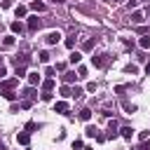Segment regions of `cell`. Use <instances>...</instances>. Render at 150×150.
<instances>
[{
  "label": "cell",
  "instance_id": "obj_1",
  "mask_svg": "<svg viewBox=\"0 0 150 150\" xmlns=\"http://www.w3.org/2000/svg\"><path fill=\"white\" fill-rule=\"evenodd\" d=\"M19 84V77H9V80H2L0 82V94H5V91H14V87Z\"/></svg>",
  "mask_w": 150,
  "mask_h": 150
},
{
  "label": "cell",
  "instance_id": "obj_2",
  "mask_svg": "<svg viewBox=\"0 0 150 150\" xmlns=\"http://www.w3.org/2000/svg\"><path fill=\"white\" fill-rule=\"evenodd\" d=\"M59 40H61V33H59V30H52V33H47V38H45L47 45H56Z\"/></svg>",
  "mask_w": 150,
  "mask_h": 150
},
{
  "label": "cell",
  "instance_id": "obj_3",
  "mask_svg": "<svg viewBox=\"0 0 150 150\" xmlns=\"http://www.w3.org/2000/svg\"><path fill=\"white\" fill-rule=\"evenodd\" d=\"M16 143H19V145H28V143H30V134H28V131H19V134H16Z\"/></svg>",
  "mask_w": 150,
  "mask_h": 150
},
{
  "label": "cell",
  "instance_id": "obj_4",
  "mask_svg": "<svg viewBox=\"0 0 150 150\" xmlns=\"http://www.w3.org/2000/svg\"><path fill=\"white\" fill-rule=\"evenodd\" d=\"M40 82H42L40 73H35V70H33V73H28V84H30V87H35V84H40Z\"/></svg>",
  "mask_w": 150,
  "mask_h": 150
},
{
  "label": "cell",
  "instance_id": "obj_5",
  "mask_svg": "<svg viewBox=\"0 0 150 150\" xmlns=\"http://www.w3.org/2000/svg\"><path fill=\"white\" fill-rule=\"evenodd\" d=\"M9 28H12V33H14V35H21V33H23V23H21V21H12V23H9Z\"/></svg>",
  "mask_w": 150,
  "mask_h": 150
},
{
  "label": "cell",
  "instance_id": "obj_6",
  "mask_svg": "<svg viewBox=\"0 0 150 150\" xmlns=\"http://www.w3.org/2000/svg\"><path fill=\"white\" fill-rule=\"evenodd\" d=\"M120 131H117V122L112 120V122H108V138H115Z\"/></svg>",
  "mask_w": 150,
  "mask_h": 150
},
{
  "label": "cell",
  "instance_id": "obj_7",
  "mask_svg": "<svg viewBox=\"0 0 150 150\" xmlns=\"http://www.w3.org/2000/svg\"><path fill=\"white\" fill-rule=\"evenodd\" d=\"M54 112H68V103L66 101H56L54 103Z\"/></svg>",
  "mask_w": 150,
  "mask_h": 150
},
{
  "label": "cell",
  "instance_id": "obj_8",
  "mask_svg": "<svg viewBox=\"0 0 150 150\" xmlns=\"http://www.w3.org/2000/svg\"><path fill=\"white\" fill-rule=\"evenodd\" d=\"M38 28H40V19L38 16H30L28 19V30H38Z\"/></svg>",
  "mask_w": 150,
  "mask_h": 150
},
{
  "label": "cell",
  "instance_id": "obj_9",
  "mask_svg": "<svg viewBox=\"0 0 150 150\" xmlns=\"http://www.w3.org/2000/svg\"><path fill=\"white\" fill-rule=\"evenodd\" d=\"M28 61H30V59H28L26 54H19V56H14V63H16V66H28Z\"/></svg>",
  "mask_w": 150,
  "mask_h": 150
},
{
  "label": "cell",
  "instance_id": "obj_10",
  "mask_svg": "<svg viewBox=\"0 0 150 150\" xmlns=\"http://www.w3.org/2000/svg\"><path fill=\"white\" fill-rule=\"evenodd\" d=\"M120 136H122V138H127V141H129V138H131V136H134V129H131V127H122V129H120Z\"/></svg>",
  "mask_w": 150,
  "mask_h": 150
},
{
  "label": "cell",
  "instance_id": "obj_11",
  "mask_svg": "<svg viewBox=\"0 0 150 150\" xmlns=\"http://www.w3.org/2000/svg\"><path fill=\"white\" fill-rule=\"evenodd\" d=\"M131 21H134V23H143V21H145V16H143V12H138V9H136V12L131 14Z\"/></svg>",
  "mask_w": 150,
  "mask_h": 150
},
{
  "label": "cell",
  "instance_id": "obj_12",
  "mask_svg": "<svg viewBox=\"0 0 150 150\" xmlns=\"http://www.w3.org/2000/svg\"><path fill=\"white\" fill-rule=\"evenodd\" d=\"M80 120H82V122H89V120H91V110H89V108H82V110H80Z\"/></svg>",
  "mask_w": 150,
  "mask_h": 150
},
{
  "label": "cell",
  "instance_id": "obj_13",
  "mask_svg": "<svg viewBox=\"0 0 150 150\" xmlns=\"http://www.w3.org/2000/svg\"><path fill=\"white\" fill-rule=\"evenodd\" d=\"M68 61H70V63H80V61H82V54H80V52H70Z\"/></svg>",
  "mask_w": 150,
  "mask_h": 150
},
{
  "label": "cell",
  "instance_id": "obj_14",
  "mask_svg": "<svg viewBox=\"0 0 150 150\" xmlns=\"http://www.w3.org/2000/svg\"><path fill=\"white\" fill-rule=\"evenodd\" d=\"M91 63H94L96 68H103V66H105V59H103V56H91Z\"/></svg>",
  "mask_w": 150,
  "mask_h": 150
},
{
  "label": "cell",
  "instance_id": "obj_15",
  "mask_svg": "<svg viewBox=\"0 0 150 150\" xmlns=\"http://www.w3.org/2000/svg\"><path fill=\"white\" fill-rule=\"evenodd\" d=\"M42 91H54V80H52V77L42 82Z\"/></svg>",
  "mask_w": 150,
  "mask_h": 150
},
{
  "label": "cell",
  "instance_id": "obj_16",
  "mask_svg": "<svg viewBox=\"0 0 150 150\" xmlns=\"http://www.w3.org/2000/svg\"><path fill=\"white\" fill-rule=\"evenodd\" d=\"M30 7H33L35 12H45V2H40V0H33V2H30Z\"/></svg>",
  "mask_w": 150,
  "mask_h": 150
},
{
  "label": "cell",
  "instance_id": "obj_17",
  "mask_svg": "<svg viewBox=\"0 0 150 150\" xmlns=\"http://www.w3.org/2000/svg\"><path fill=\"white\" fill-rule=\"evenodd\" d=\"M26 12H28V9H26L23 5H19V7L14 9V14H16V19H23V16H26Z\"/></svg>",
  "mask_w": 150,
  "mask_h": 150
},
{
  "label": "cell",
  "instance_id": "obj_18",
  "mask_svg": "<svg viewBox=\"0 0 150 150\" xmlns=\"http://www.w3.org/2000/svg\"><path fill=\"white\" fill-rule=\"evenodd\" d=\"M75 77H77V75H75L73 70H68V73H63V82H68V84H70V82H75Z\"/></svg>",
  "mask_w": 150,
  "mask_h": 150
},
{
  "label": "cell",
  "instance_id": "obj_19",
  "mask_svg": "<svg viewBox=\"0 0 150 150\" xmlns=\"http://www.w3.org/2000/svg\"><path fill=\"white\" fill-rule=\"evenodd\" d=\"M59 91H61V96H63V98H68V96H73V89H70L68 84H63V87H61Z\"/></svg>",
  "mask_w": 150,
  "mask_h": 150
},
{
  "label": "cell",
  "instance_id": "obj_20",
  "mask_svg": "<svg viewBox=\"0 0 150 150\" xmlns=\"http://www.w3.org/2000/svg\"><path fill=\"white\" fill-rule=\"evenodd\" d=\"M138 47L141 49H150V38H141L138 40Z\"/></svg>",
  "mask_w": 150,
  "mask_h": 150
},
{
  "label": "cell",
  "instance_id": "obj_21",
  "mask_svg": "<svg viewBox=\"0 0 150 150\" xmlns=\"http://www.w3.org/2000/svg\"><path fill=\"white\" fill-rule=\"evenodd\" d=\"M2 45H5V47H12V45H14V35H5V38H2Z\"/></svg>",
  "mask_w": 150,
  "mask_h": 150
},
{
  "label": "cell",
  "instance_id": "obj_22",
  "mask_svg": "<svg viewBox=\"0 0 150 150\" xmlns=\"http://www.w3.org/2000/svg\"><path fill=\"white\" fill-rule=\"evenodd\" d=\"M38 61H40V63H47V61H49V52H40V54H38Z\"/></svg>",
  "mask_w": 150,
  "mask_h": 150
},
{
  "label": "cell",
  "instance_id": "obj_23",
  "mask_svg": "<svg viewBox=\"0 0 150 150\" xmlns=\"http://www.w3.org/2000/svg\"><path fill=\"white\" fill-rule=\"evenodd\" d=\"M23 96H26V101H30V98L35 96V89H33V87H28V89H23Z\"/></svg>",
  "mask_w": 150,
  "mask_h": 150
},
{
  "label": "cell",
  "instance_id": "obj_24",
  "mask_svg": "<svg viewBox=\"0 0 150 150\" xmlns=\"http://www.w3.org/2000/svg\"><path fill=\"white\" fill-rule=\"evenodd\" d=\"M94 45H96V40H87V42L82 45V49H84V52H89V49H94Z\"/></svg>",
  "mask_w": 150,
  "mask_h": 150
},
{
  "label": "cell",
  "instance_id": "obj_25",
  "mask_svg": "<svg viewBox=\"0 0 150 150\" xmlns=\"http://www.w3.org/2000/svg\"><path fill=\"white\" fill-rule=\"evenodd\" d=\"M26 75V66H16V77H23Z\"/></svg>",
  "mask_w": 150,
  "mask_h": 150
},
{
  "label": "cell",
  "instance_id": "obj_26",
  "mask_svg": "<svg viewBox=\"0 0 150 150\" xmlns=\"http://www.w3.org/2000/svg\"><path fill=\"white\" fill-rule=\"evenodd\" d=\"M124 70H127V73H131V75H134V73H138V68H136V66H134V63H129V66H127V68H124Z\"/></svg>",
  "mask_w": 150,
  "mask_h": 150
},
{
  "label": "cell",
  "instance_id": "obj_27",
  "mask_svg": "<svg viewBox=\"0 0 150 150\" xmlns=\"http://www.w3.org/2000/svg\"><path fill=\"white\" fill-rule=\"evenodd\" d=\"M77 77H87V68H84V66L77 68Z\"/></svg>",
  "mask_w": 150,
  "mask_h": 150
},
{
  "label": "cell",
  "instance_id": "obj_28",
  "mask_svg": "<svg viewBox=\"0 0 150 150\" xmlns=\"http://www.w3.org/2000/svg\"><path fill=\"white\" fill-rule=\"evenodd\" d=\"M35 129H38V124H35V122H28V124H26V131H28V134H30V131H35Z\"/></svg>",
  "mask_w": 150,
  "mask_h": 150
},
{
  "label": "cell",
  "instance_id": "obj_29",
  "mask_svg": "<svg viewBox=\"0 0 150 150\" xmlns=\"http://www.w3.org/2000/svg\"><path fill=\"white\" fill-rule=\"evenodd\" d=\"M66 47L73 49V47H75V38H68V40H66Z\"/></svg>",
  "mask_w": 150,
  "mask_h": 150
},
{
  "label": "cell",
  "instance_id": "obj_30",
  "mask_svg": "<svg viewBox=\"0 0 150 150\" xmlns=\"http://www.w3.org/2000/svg\"><path fill=\"white\" fill-rule=\"evenodd\" d=\"M52 96H54L52 91H42V101H52Z\"/></svg>",
  "mask_w": 150,
  "mask_h": 150
},
{
  "label": "cell",
  "instance_id": "obj_31",
  "mask_svg": "<svg viewBox=\"0 0 150 150\" xmlns=\"http://www.w3.org/2000/svg\"><path fill=\"white\" fill-rule=\"evenodd\" d=\"M124 110H127V112H129V115H131V112H134V110H136V105H131V103H124Z\"/></svg>",
  "mask_w": 150,
  "mask_h": 150
},
{
  "label": "cell",
  "instance_id": "obj_32",
  "mask_svg": "<svg viewBox=\"0 0 150 150\" xmlns=\"http://www.w3.org/2000/svg\"><path fill=\"white\" fill-rule=\"evenodd\" d=\"M87 91H96V82H87Z\"/></svg>",
  "mask_w": 150,
  "mask_h": 150
},
{
  "label": "cell",
  "instance_id": "obj_33",
  "mask_svg": "<svg viewBox=\"0 0 150 150\" xmlns=\"http://www.w3.org/2000/svg\"><path fill=\"white\" fill-rule=\"evenodd\" d=\"M73 96H75V98H80V96H82V89H80V87H75V89H73Z\"/></svg>",
  "mask_w": 150,
  "mask_h": 150
},
{
  "label": "cell",
  "instance_id": "obj_34",
  "mask_svg": "<svg viewBox=\"0 0 150 150\" xmlns=\"http://www.w3.org/2000/svg\"><path fill=\"white\" fill-rule=\"evenodd\" d=\"M73 150H82V141H73Z\"/></svg>",
  "mask_w": 150,
  "mask_h": 150
},
{
  "label": "cell",
  "instance_id": "obj_35",
  "mask_svg": "<svg viewBox=\"0 0 150 150\" xmlns=\"http://www.w3.org/2000/svg\"><path fill=\"white\" fill-rule=\"evenodd\" d=\"M87 136H96V129L94 127H87Z\"/></svg>",
  "mask_w": 150,
  "mask_h": 150
},
{
  "label": "cell",
  "instance_id": "obj_36",
  "mask_svg": "<svg viewBox=\"0 0 150 150\" xmlns=\"http://www.w3.org/2000/svg\"><path fill=\"white\" fill-rule=\"evenodd\" d=\"M5 75H7V68H5V66H0V77H5Z\"/></svg>",
  "mask_w": 150,
  "mask_h": 150
},
{
  "label": "cell",
  "instance_id": "obj_37",
  "mask_svg": "<svg viewBox=\"0 0 150 150\" xmlns=\"http://www.w3.org/2000/svg\"><path fill=\"white\" fill-rule=\"evenodd\" d=\"M145 73H148V75H150V63H148V66H145Z\"/></svg>",
  "mask_w": 150,
  "mask_h": 150
},
{
  "label": "cell",
  "instance_id": "obj_38",
  "mask_svg": "<svg viewBox=\"0 0 150 150\" xmlns=\"http://www.w3.org/2000/svg\"><path fill=\"white\" fill-rule=\"evenodd\" d=\"M105 2H120V0H105Z\"/></svg>",
  "mask_w": 150,
  "mask_h": 150
},
{
  "label": "cell",
  "instance_id": "obj_39",
  "mask_svg": "<svg viewBox=\"0 0 150 150\" xmlns=\"http://www.w3.org/2000/svg\"><path fill=\"white\" fill-rule=\"evenodd\" d=\"M52 2H63V0H52Z\"/></svg>",
  "mask_w": 150,
  "mask_h": 150
},
{
  "label": "cell",
  "instance_id": "obj_40",
  "mask_svg": "<svg viewBox=\"0 0 150 150\" xmlns=\"http://www.w3.org/2000/svg\"><path fill=\"white\" fill-rule=\"evenodd\" d=\"M82 150H94V148H82Z\"/></svg>",
  "mask_w": 150,
  "mask_h": 150
},
{
  "label": "cell",
  "instance_id": "obj_41",
  "mask_svg": "<svg viewBox=\"0 0 150 150\" xmlns=\"http://www.w3.org/2000/svg\"><path fill=\"white\" fill-rule=\"evenodd\" d=\"M0 66H2V56H0Z\"/></svg>",
  "mask_w": 150,
  "mask_h": 150
}]
</instances>
